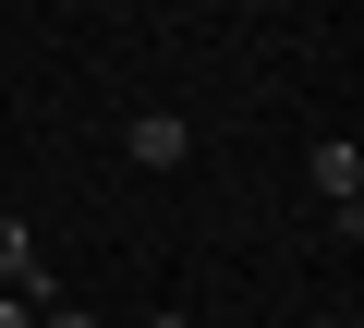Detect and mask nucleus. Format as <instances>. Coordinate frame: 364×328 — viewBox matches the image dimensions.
Returning a JSON list of instances; mask_svg holds the SVG:
<instances>
[{"label": "nucleus", "mask_w": 364, "mask_h": 328, "mask_svg": "<svg viewBox=\"0 0 364 328\" xmlns=\"http://www.w3.org/2000/svg\"><path fill=\"white\" fill-rule=\"evenodd\" d=\"M37 328H97V316L85 304H37Z\"/></svg>", "instance_id": "4"}, {"label": "nucleus", "mask_w": 364, "mask_h": 328, "mask_svg": "<svg viewBox=\"0 0 364 328\" xmlns=\"http://www.w3.org/2000/svg\"><path fill=\"white\" fill-rule=\"evenodd\" d=\"M182 146H195V134H182L170 110H146V122H134V158H146V171H182Z\"/></svg>", "instance_id": "3"}, {"label": "nucleus", "mask_w": 364, "mask_h": 328, "mask_svg": "<svg viewBox=\"0 0 364 328\" xmlns=\"http://www.w3.org/2000/svg\"><path fill=\"white\" fill-rule=\"evenodd\" d=\"M316 195H328V219H340V231H364V146H352V134H328V146H316Z\"/></svg>", "instance_id": "1"}, {"label": "nucleus", "mask_w": 364, "mask_h": 328, "mask_svg": "<svg viewBox=\"0 0 364 328\" xmlns=\"http://www.w3.org/2000/svg\"><path fill=\"white\" fill-rule=\"evenodd\" d=\"M0 280H13L25 304H49V255H37V231H25V219H0Z\"/></svg>", "instance_id": "2"}, {"label": "nucleus", "mask_w": 364, "mask_h": 328, "mask_svg": "<svg viewBox=\"0 0 364 328\" xmlns=\"http://www.w3.org/2000/svg\"><path fill=\"white\" fill-rule=\"evenodd\" d=\"M0 328H37V304H25V292H0Z\"/></svg>", "instance_id": "5"}]
</instances>
